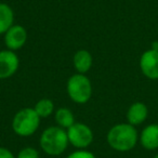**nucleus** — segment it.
<instances>
[{
  "label": "nucleus",
  "instance_id": "1",
  "mask_svg": "<svg viewBox=\"0 0 158 158\" xmlns=\"http://www.w3.org/2000/svg\"><path fill=\"white\" fill-rule=\"evenodd\" d=\"M106 140L114 151L125 153L135 147L139 141V133L134 126L123 123L113 126L108 130Z\"/></svg>",
  "mask_w": 158,
  "mask_h": 158
},
{
  "label": "nucleus",
  "instance_id": "2",
  "mask_svg": "<svg viewBox=\"0 0 158 158\" xmlns=\"http://www.w3.org/2000/svg\"><path fill=\"white\" fill-rule=\"evenodd\" d=\"M40 147L50 156H59L66 151L69 141L67 131L59 126L49 127L42 132L39 141Z\"/></svg>",
  "mask_w": 158,
  "mask_h": 158
},
{
  "label": "nucleus",
  "instance_id": "3",
  "mask_svg": "<svg viewBox=\"0 0 158 158\" xmlns=\"http://www.w3.org/2000/svg\"><path fill=\"white\" fill-rule=\"evenodd\" d=\"M40 119L34 107L22 108L12 119V130L19 136H31L39 128Z\"/></svg>",
  "mask_w": 158,
  "mask_h": 158
},
{
  "label": "nucleus",
  "instance_id": "4",
  "mask_svg": "<svg viewBox=\"0 0 158 158\" xmlns=\"http://www.w3.org/2000/svg\"><path fill=\"white\" fill-rule=\"evenodd\" d=\"M66 89L70 100L77 104L87 103L92 95V85L86 74L77 73L70 76Z\"/></svg>",
  "mask_w": 158,
  "mask_h": 158
},
{
  "label": "nucleus",
  "instance_id": "5",
  "mask_svg": "<svg viewBox=\"0 0 158 158\" xmlns=\"http://www.w3.org/2000/svg\"><path fill=\"white\" fill-rule=\"evenodd\" d=\"M66 131H67L68 141L76 148H87L90 146L94 139V134L91 128L82 123H75Z\"/></svg>",
  "mask_w": 158,
  "mask_h": 158
},
{
  "label": "nucleus",
  "instance_id": "6",
  "mask_svg": "<svg viewBox=\"0 0 158 158\" xmlns=\"http://www.w3.org/2000/svg\"><path fill=\"white\" fill-rule=\"evenodd\" d=\"M140 69L146 78L158 80V50L148 49L140 57Z\"/></svg>",
  "mask_w": 158,
  "mask_h": 158
},
{
  "label": "nucleus",
  "instance_id": "7",
  "mask_svg": "<svg viewBox=\"0 0 158 158\" xmlns=\"http://www.w3.org/2000/svg\"><path fill=\"white\" fill-rule=\"evenodd\" d=\"M19 66H20V60L14 51H0V79H7L12 77L18 72Z\"/></svg>",
  "mask_w": 158,
  "mask_h": 158
},
{
  "label": "nucleus",
  "instance_id": "8",
  "mask_svg": "<svg viewBox=\"0 0 158 158\" xmlns=\"http://www.w3.org/2000/svg\"><path fill=\"white\" fill-rule=\"evenodd\" d=\"M27 40V31L22 25L14 24L5 34V44L8 50L18 51L25 46Z\"/></svg>",
  "mask_w": 158,
  "mask_h": 158
},
{
  "label": "nucleus",
  "instance_id": "9",
  "mask_svg": "<svg viewBox=\"0 0 158 158\" xmlns=\"http://www.w3.org/2000/svg\"><path fill=\"white\" fill-rule=\"evenodd\" d=\"M139 142L146 151L158 148V123L147 125L139 135Z\"/></svg>",
  "mask_w": 158,
  "mask_h": 158
},
{
  "label": "nucleus",
  "instance_id": "10",
  "mask_svg": "<svg viewBox=\"0 0 158 158\" xmlns=\"http://www.w3.org/2000/svg\"><path fill=\"white\" fill-rule=\"evenodd\" d=\"M148 117V108H147L146 104L143 102H134L130 105V107L127 110V123L130 125L134 126H140L144 123Z\"/></svg>",
  "mask_w": 158,
  "mask_h": 158
},
{
  "label": "nucleus",
  "instance_id": "11",
  "mask_svg": "<svg viewBox=\"0 0 158 158\" xmlns=\"http://www.w3.org/2000/svg\"><path fill=\"white\" fill-rule=\"evenodd\" d=\"M73 64H74L75 69L79 74H86L90 70L93 64V57L88 50H78L74 54L73 57Z\"/></svg>",
  "mask_w": 158,
  "mask_h": 158
},
{
  "label": "nucleus",
  "instance_id": "12",
  "mask_svg": "<svg viewBox=\"0 0 158 158\" xmlns=\"http://www.w3.org/2000/svg\"><path fill=\"white\" fill-rule=\"evenodd\" d=\"M14 25V12L7 3L0 2V35H5L7 31Z\"/></svg>",
  "mask_w": 158,
  "mask_h": 158
},
{
  "label": "nucleus",
  "instance_id": "13",
  "mask_svg": "<svg viewBox=\"0 0 158 158\" xmlns=\"http://www.w3.org/2000/svg\"><path fill=\"white\" fill-rule=\"evenodd\" d=\"M55 123L59 127L67 130L69 127H72L76 121H75V116L70 110L66 107H61L55 112L54 115Z\"/></svg>",
  "mask_w": 158,
  "mask_h": 158
},
{
  "label": "nucleus",
  "instance_id": "14",
  "mask_svg": "<svg viewBox=\"0 0 158 158\" xmlns=\"http://www.w3.org/2000/svg\"><path fill=\"white\" fill-rule=\"evenodd\" d=\"M34 110L38 114L40 118H47L51 116L54 110V103L50 99H41L36 103Z\"/></svg>",
  "mask_w": 158,
  "mask_h": 158
},
{
  "label": "nucleus",
  "instance_id": "15",
  "mask_svg": "<svg viewBox=\"0 0 158 158\" xmlns=\"http://www.w3.org/2000/svg\"><path fill=\"white\" fill-rule=\"evenodd\" d=\"M16 158H39V153L34 147H24L19 152Z\"/></svg>",
  "mask_w": 158,
  "mask_h": 158
},
{
  "label": "nucleus",
  "instance_id": "16",
  "mask_svg": "<svg viewBox=\"0 0 158 158\" xmlns=\"http://www.w3.org/2000/svg\"><path fill=\"white\" fill-rule=\"evenodd\" d=\"M66 158H97L93 153L86 149H78V151L73 152L72 154L67 156Z\"/></svg>",
  "mask_w": 158,
  "mask_h": 158
},
{
  "label": "nucleus",
  "instance_id": "17",
  "mask_svg": "<svg viewBox=\"0 0 158 158\" xmlns=\"http://www.w3.org/2000/svg\"><path fill=\"white\" fill-rule=\"evenodd\" d=\"M0 158H16L10 149L0 146Z\"/></svg>",
  "mask_w": 158,
  "mask_h": 158
},
{
  "label": "nucleus",
  "instance_id": "18",
  "mask_svg": "<svg viewBox=\"0 0 158 158\" xmlns=\"http://www.w3.org/2000/svg\"><path fill=\"white\" fill-rule=\"evenodd\" d=\"M151 49H154V50H158V41L153 42V46H152Z\"/></svg>",
  "mask_w": 158,
  "mask_h": 158
},
{
  "label": "nucleus",
  "instance_id": "19",
  "mask_svg": "<svg viewBox=\"0 0 158 158\" xmlns=\"http://www.w3.org/2000/svg\"><path fill=\"white\" fill-rule=\"evenodd\" d=\"M154 158H158V153H157V154H156V155H155V156H154Z\"/></svg>",
  "mask_w": 158,
  "mask_h": 158
}]
</instances>
